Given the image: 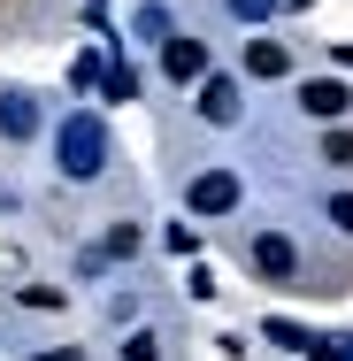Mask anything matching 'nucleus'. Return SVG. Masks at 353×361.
I'll return each mask as SVG.
<instances>
[{"label": "nucleus", "mask_w": 353, "mask_h": 361, "mask_svg": "<svg viewBox=\"0 0 353 361\" xmlns=\"http://www.w3.org/2000/svg\"><path fill=\"white\" fill-rule=\"evenodd\" d=\"M62 177H100V161H108V131H100V116H62Z\"/></svg>", "instance_id": "f257e3e1"}, {"label": "nucleus", "mask_w": 353, "mask_h": 361, "mask_svg": "<svg viewBox=\"0 0 353 361\" xmlns=\"http://www.w3.org/2000/svg\"><path fill=\"white\" fill-rule=\"evenodd\" d=\"M0 131H8V139H31V131H39V108H31V100H0Z\"/></svg>", "instance_id": "6e6552de"}, {"label": "nucleus", "mask_w": 353, "mask_h": 361, "mask_svg": "<svg viewBox=\"0 0 353 361\" xmlns=\"http://www.w3.org/2000/svg\"><path fill=\"white\" fill-rule=\"evenodd\" d=\"M139 39H169V16L161 8H139Z\"/></svg>", "instance_id": "ddd939ff"}, {"label": "nucleus", "mask_w": 353, "mask_h": 361, "mask_svg": "<svg viewBox=\"0 0 353 361\" xmlns=\"http://www.w3.org/2000/svg\"><path fill=\"white\" fill-rule=\"evenodd\" d=\"M323 161H338V169H353V131H330V139H323Z\"/></svg>", "instance_id": "9b49d317"}, {"label": "nucleus", "mask_w": 353, "mask_h": 361, "mask_svg": "<svg viewBox=\"0 0 353 361\" xmlns=\"http://www.w3.org/2000/svg\"><path fill=\"white\" fill-rule=\"evenodd\" d=\"M161 70L177 77V85L185 77H208V47L200 39H161Z\"/></svg>", "instance_id": "20e7f679"}, {"label": "nucleus", "mask_w": 353, "mask_h": 361, "mask_svg": "<svg viewBox=\"0 0 353 361\" xmlns=\"http://www.w3.org/2000/svg\"><path fill=\"white\" fill-rule=\"evenodd\" d=\"M292 70V54H284L277 39H254V47H246V77H284Z\"/></svg>", "instance_id": "0eeeda50"}, {"label": "nucleus", "mask_w": 353, "mask_h": 361, "mask_svg": "<svg viewBox=\"0 0 353 361\" xmlns=\"http://www.w3.org/2000/svg\"><path fill=\"white\" fill-rule=\"evenodd\" d=\"M299 8H307V0H299Z\"/></svg>", "instance_id": "dca6fc26"}, {"label": "nucleus", "mask_w": 353, "mask_h": 361, "mask_svg": "<svg viewBox=\"0 0 353 361\" xmlns=\"http://www.w3.org/2000/svg\"><path fill=\"white\" fill-rule=\"evenodd\" d=\"M330 223H338V231L353 238V192H338V200H330Z\"/></svg>", "instance_id": "4468645a"}, {"label": "nucleus", "mask_w": 353, "mask_h": 361, "mask_svg": "<svg viewBox=\"0 0 353 361\" xmlns=\"http://www.w3.org/2000/svg\"><path fill=\"white\" fill-rule=\"evenodd\" d=\"M123 361H161V338H154V331H131V338H123Z\"/></svg>", "instance_id": "9d476101"}, {"label": "nucleus", "mask_w": 353, "mask_h": 361, "mask_svg": "<svg viewBox=\"0 0 353 361\" xmlns=\"http://www.w3.org/2000/svg\"><path fill=\"white\" fill-rule=\"evenodd\" d=\"M254 262H261V277H299V254H292V238H277V231H261V238H254Z\"/></svg>", "instance_id": "39448f33"}, {"label": "nucleus", "mask_w": 353, "mask_h": 361, "mask_svg": "<svg viewBox=\"0 0 353 361\" xmlns=\"http://www.w3.org/2000/svg\"><path fill=\"white\" fill-rule=\"evenodd\" d=\"M299 108H307V116H323V123H338V116L353 108V92L338 85V77H307V85H299Z\"/></svg>", "instance_id": "7ed1b4c3"}, {"label": "nucleus", "mask_w": 353, "mask_h": 361, "mask_svg": "<svg viewBox=\"0 0 353 361\" xmlns=\"http://www.w3.org/2000/svg\"><path fill=\"white\" fill-rule=\"evenodd\" d=\"M39 361H77V354H70V346H62V354H39Z\"/></svg>", "instance_id": "2eb2a0df"}, {"label": "nucleus", "mask_w": 353, "mask_h": 361, "mask_svg": "<svg viewBox=\"0 0 353 361\" xmlns=\"http://www.w3.org/2000/svg\"><path fill=\"white\" fill-rule=\"evenodd\" d=\"M230 16L238 23H261V16H277V0H230Z\"/></svg>", "instance_id": "f8f14e48"}, {"label": "nucleus", "mask_w": 353, "mask_h": 361, "mask_svg": "<svg viewBox=\"0 0 353 361\" xmlns=\"http://www.w3.org/2000/svg\"><path fill=\"white\" fill-rule=\"evenodd\" d=\"M185 200H192V216H230V208H238V177H230V169H200Z\"/></svg>", "instance_id": "f03ea898"}, {"label": "nucleus", "mask_w": 353, "mask_h": 361, "mask_svg": "<svg viewBox=\"0 0 353 361\" xmlns=\"http://www.w3.org/2000/svg\"><path fill=\"white\" fill-rule=\"evenodd\" d=\"M100 85H108V100H139V70H131V62H116Z\"/></svg>", "instance_id": "1a4fd4ad"}, {"label": "nucleus", "mask_w": 353, "mask_h": 361, "mask_svg": "<svg viewBox=\"0 0 353 361\" xmlns=\"http://www.w3.org/2000/svg\"><path fill=\"white\" fill-rule=\"evenodd\" d=\"M200 116H208V123H238V85H230V77H208V85H200Z\"/></svg>", "instance_id": "423d86ee"}]
</instances>
